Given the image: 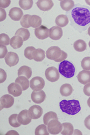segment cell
Instances as JSON below:
<instances>
[{
	"label": "cell",
	"instance_id": "5b68a950",
	"mask_svg": "<svg viewBox=\"0 0 90 135\" xmlns=\"http://www.w3.org/2000/svg\"><path fill=\"white\" fill-rule=\"evenodd\" d=\"M62 51L60 48L57 46H53L49 48L46 52L47 57L48 59L57 61L61 56Z\"/></svg>",
	"mask_w": 90,
	"mask_h": 135
},
{
	"label": "cell",
	"instance_id": "7bdbcfd3",
	"mask_svg": "<svg viewBox=\"0 0 90 135\" xmlns=\"http://www.w3.org/2000/svg\"><path fill=\"white\" fill-rule=\"evenodd\" d=\"M84 124L87 129L90 130V115L88 116L85 118L84 120Z\"/></svg>",
	"mask_w": 90,
	"mask_h": 135
},
{
	"label": "cell",
	"instance_id": "9a60e30c",
	"mask_svg": "<svg viewBox=\"0 0 90 135\" xmlns=\"http://www.w3.org/2000/svg\"><path fill=\"white\" fill-rule=\"evenodd\" d=\"M18 121L22 125H28L31 122L32 118L29 115L28 110H23L19 112L17 117Z\"/></svg>",
	"mask_w": 90,
	"mask_h": 135
},
{
	"label": "cell",
	"instance_id": "f35d334b",
	"mask_svg": "<svg viewBox=\"0 0 90 135\" xmlns=\"http://www.w3.org/2000/svg\"><path fill=\"white\" fill-rule=\"evenodd\" d=\"M10 0H0V7L3 9L6 8L10 4Z\"/></svg>",
	"mask_w": 90,
	"mask_h": 135
},
{
	"label": "cell",
	"instance_id": "d590c367",
	"mask_svg": "<svg viewBox=\"0 0 90 135\" xmlns=\"http://www.w3.org/2000/svg\"><path fill=\"white\" fill-rule=\"evenodd\" d=\"M10 39L8 35L6 33H1L0 35V44L4 46H8L10 44Z\"/></svg>",
	"mask_w": 90,
	"mask_h": 135
},
{
	"label": "cell",
	"instance_id": "8d00e7d4",
	"mask_svg": "<svg viewBox=\"0 0 90 135\" xmlns=\"http://www.w3.org/2000/svg\"><path fill=\"white\" fill-rule=\"evenodd\" d=\"M30 15H25L22 18L21 21V26L24 28H29L30 27L28 23V18Z\"/></svg>",
	"mask_w": 90,
	"mask_h": 135
},
{
	"label": "cell",
	"instance_id": "836d02e7",
	"mask_svg": "<svg viewBox=\"0 0 90 135\" xmlns=\"http://www.w3.org/2000/svg\"><path fill=\"white\" fill-rule=\"evenodd\" d=\"M36 49L33 47H28L26 48L24 50V56L25 57L30 60H33V54Z\"/></svg>",
	"mask_w": 90,
	"mask_h": 135
},
{
	"label": "cell",
	"instance_id": "30bf717a",
	"mask_svg": "<svg viewBox=\"0 0 90 135\" xmlns=\"http://www.w3.org/2000/svg\"><path fill=\"white\" fill-rule=\"evenodd\" d=\"M1 110L3 108H10L14 103V97L9 95H4L1 97Z\"/></svg>",
	"mask_w": 90,
	"mask_h": 135
},
{
	"label": "cell",
	"instance_id": "277c9868",
	"mask_svg": "<svg viewBox=\"0 0 90 135\" xmlns=\"http://www.w3.org/2000/svg\"><path fill=\"white\" fill-rule=\"evenodd\" d=\"M63 124L57 119L51 120L48 124V130L52 134H57L63 130Z\"/></svg>",
	"mask_w": 90,
	"mask_h": 135
},
{
	"label": "cell",
	"instance_id": "f907efd6",
	"mask_svg": "<svg viewBox=\"0 0 90 135\" xmlns=\"http://www.w3.org/2000/svg\"><path fill=\"white\" fill-rule=\"evenodd\" d=\"M59 1H63V0H59Z\"/></svg>",
	"mask_w": 90,
	"mask_h": 135
},
{
	"label": "cell",
	"instance_id": "ba28073f",
	"mask_svg": "<svg viewBox=\"0 0 90 135\" xmlns=\"http://www.w3.org/2000/svg\"><path fill=\"white\" fill-rule=\"evenodd\" d=\"M5 61L6 64L10 67L15 66L19 62L18 56L15 52H8L5 57Z\"/></svg>",
	"mask_w": 90,
	"mask_h": 135
},
{
	"label": "cell",
	"instance_id": "8992f818",
	"mask_svg": "<svg viewBox=\"0 0 90 135\" xmlns=\"http://www.w3.org/2000/svg\"><path fill=\"white\" fill-rule=\"evenodd\" d=\"M47 79L51 82L57 81L59 78V73L58 69L54 66L49 67L46 70L45 73Z\"/></svg>",
	"mask_w": 90,
	"mask_h": 135
},
{
	"label": "cell",
	"instance_id": "52a82bcc",
	"mask_svg": "<svg viewBox=\"0 0 90 135\" xmlns=\"http://www.w3.org/2000/svg\"><path fill=\"white\" fill-rule=\"evenodd\" d=\"M45 86V81L41 77H35L30 82V86L33 91H39Z\"/></svg>",
	"mask_w": 90,
	"mask_h": 135
},
{
	"label": "cell",
	"instance_id": "b9f144b4",
	"mask_svg": "<svg viewBox=\"0 0 90 135\" xmlns=\"http://www.w3.org/2000/svg\"><path fill=\"white\" fill-rule=\"evenodd\" d=\"M0 11H1V17H0V21L2 22L6 19L7 14H6L5 10L3 8H1V9H0Z\"/></svg>",
	"mask_w": 90,
	"mask_h": 135
},
{
	"label": "cell",
	"instance_id": "ee69618b",
	"mask_svg": "<svg viewBox=\"0 0 90 135\" xmlns=\"http://www.w3.org/2000/svg\"><path fill=\"white\" fill-rule=\"evenodd\" d=\"M67 57V54L64 52V51H62V54L61 55V56L60 57V58L56 61V62H62L64 60H65L66 59V58Z\"/></svg>",
	"mask_w": 90,
	"mask_h": 135
},
{
	"label": "cell",
	"instance_id": "6da1fadb",
	"mask_svg": "<svg viewBox=\"0 0 90 135\" xmlns=\"http://www.w3.org/2000/svg\"><path fill=\"white\" fill-rule=\"evenodd\" d=\"M67 14L72 25L78 29L84 30L90 25V8L87 6L77 4Z\"/></svg>",
	"mask_w": 90,
	"mask_h": 135
},
{
	"label": "cell",
	"instance_id": "5bb4252c",
	"mask_svg": "<svg viewBox=\"0 0 90 135\" xmlns=\"http://www.w3.org/2000/svg\"><path fill=\"white\" fill-rule=\"evenodd\" d=\"M63 36V30L59 26H54L49 29V37L53 40H59Z\"/></svg>",
	"mask_w": 90,
	"mask_h": 135
},
{
	"label": "cell",
	"instance_id": "e0dca14e",
	"mask_svg": "<svg viewBox=\"0 0 90 135\" xmlns=\"http://www.w3.org/2000/svg\"><path fill=\"white\" fill-rule=\"evenodd\" d=\"M36 4L40 10L44 12L50 10L53 6L52 0H38Z\"/></svg>",
	"mask_w": 90,
	"mask_h": 135
},
{
	"label": "cell",
	"instance_id": "4dcf8cb0",
	"mask_svg": "<svg viewBox=\"0 0 90 135\" xmlns=\"http://www.w3.org/2000/svg\"><path fill=\"white\" fill-rule=\"evenodd\" d=\"M36 135H49V132L47 130V127L46 124H41L38 126L35 132Z\"/></svg>",
	"mask_w": 90,
	"mask_h": 135
},
{
	"label": "cell",
	"instance_id": "44dd1931",
	"mask_svg": "<svg viewBox=\"0 0 90 135\" xmlns=\"http://www.w3.org/2000/svg\"><path fill=\"white\" fill-rule=\"evenodd\" d=\"M15 82L21 86L23 91L27 90L30 86V82L28 80V78L24 76H18L16 79Z\"/></svg>",
	"mask_w": 90,
	"mask_h": 135
},
{
	"label": "cell",
	"instance_id": "4fadbf2b",
	"mask_svg": "<svg viewBox=\"0 0 90 135\" xmlns=\"http://www.w3.org/2000/svg\"><path fill=\"white\" fill-rule=\"evenodd\" d=\"M31 99L33 102L36 104H40L43 103L46 99V95L43 90L33 91L31 95Z\"/></svg>",
	"mask_w": 90,
	"mask_h": 135
},
{
	"label": "cell",
	"instance_id": "7a4b0ae2",
	"mask_svg": "<svg viewBox=\"0 0 90 135\" xmlns=\"http://www.w3.org/2000/svg\"><path fill=\"white\" fill-rule=\"evenodd\" d=\"M59 107L63 112L70 115L78 114L81 110L79 102L75 99L63 100L59 103Z\"/></svg>",
	"mask_w": 90,
	"mask_h": 135
},
{
	"label": "cell",
	"instance_id": "7dc6e473",
	"mask_svg": "<svg viewBox=\"0 0 90 135\" xmlns=\"http://www.w3.org/2000/svg\"><path fill=\"white\" fill-rule=\"evenodd\" d=\"M85 1L86 3L88 5L90 6V0H85Z\"/></svg>",
	"mask_w": 90,
	"mask_h": 135
},
{
	"label": "cell",
	"instance_id": "83f0119b",
	"mask_svg": "<svg viewBox=\"0 0 90 135\" xmlns=\"http://www.w3.org/2000/svg\"><path fill=\"white\" fill-rule=\"evenodd\" d=\"M46 57L45 55V51L40 48L36 49V50L33 52V60L37 62H41Z\"/></svg>",
	"mask_w": 90,
	"mask_h": 135
},
{
	"label": "cell",
	"instance_id": "e575fe53",
	"mask_svg": "<svg viewBox=\"0 0 90 135\" xmlns=\"http://www.w3.org/2000/svg\"><path fill=\"white\" fill-rule=\"evenodd\" d=\"M81 65L84 70H90V57H86L83 59Z\"/></svg>",
	"mask_w": 90,
	"mask_h": 135
},
{
	"label": "cell",
	"instance_id": "d6a6232c",
	"mask_svg": "<svg viewBox=\"0 0 90 135\" xmlns=\"http://www.w3.org/2000/svg\"><path fill=\"white\" fill-rule=\"evenodd\" d=\"M17 114H13L9 118V123L10 125L14 128H18L21 126V124L19 123L17 119Z\"/></svg>",
	"mask_w": 90,
	"mask_h": 135
},
{
	"label": "cell",
	"instance_id": "484cf974",
	"mask_svg": "<svg viewBox=\"0 0 90 135\" xmlns=\"http://www.w3.org/2000/svg\"><path fill=\"white\" fill-rule=\"evenodd\" d=\"M73 47L77 51L83 52L86 49L87 45L84 41L82 40H78L74 43Z\"/></svg>",
	"mask_w": 90,
	"mask_h": 135
},
{
	"label": "cell",
	"instance_id": "74e56055",
	"mask_svg": "<svg viewBox=\"0 0 90 135\" xmlns=\"http://www.w3.org/2000/svg\"><path fill=\"white\" fill-rule=\"evenodd\" d=\"M0 49H1V55H0V58L3 59L6 57L7 54H8L7 48L6 46L4 45H1L0 46Z\"/></svg>",
	"mask_w": 90,
	"mask_h": 135
},
{
	"label": "cell",
	"instance_id": "ab89813d",
	"mask_svg": "<svg viewBox=\"0 0 90 135\" xmlns=\"http://www.w3.org/2000/svg\"><path fill=\"white\" fill-rule=\"evenodd\" d=\"M0 73H1L0 74V75H1V78H0V83H2L6 80L7 74L6 71L2 69H0Z\"/></svg>",
	"mask_w": 90,
	"mask_h": 135
},
{
	"label": "cell",
	"instance_id": "4316f807",
	"mask_svg": "<svg viewBox=\"0 0 90 135\" xmlns=\"http://www.w3.org/2000/svg\"><path fill=\"white\" fill-rule=\"evenodd\" d=\"M60 4L62 9L66 12H69L75 5L73 0H63Z\"/></svg>",
	"mask_w": 90,
	"mask_h": 135
},
{
	"label": "cell",
	"instance_id": "1f68e13d",
	"mask_svg": "<svg viewBox=\"0 0 90 135\" xmlns=\"http://www.w3.org/2000/svg\"><path fill=\"white\" fill-rule=\"evenodd\" d=\"M19 5L21 9L29 10L32 7L33 0H19Z\"/></svg>",
	"mask_w": 90,
	"mask_h": 135
},
{
	"label": "cell",
	"instance_id": "7402d4cb",
	"mask_svg": "<svg viewBox=\"0 0 90 135\" xmlns=\"http://www.w3.org/2000/svg\"><path fill=\"white\" fill-rule=\"evenodd\" d=\"M55 23L60 27H64L69 23V18L66 15H60L56 18Z\"/></svg>",
	"mask_w": 90,
	"mask_h": 135
},
{
	"label": "cell",
	"instance_id": "9c48e42d",
	"mask_svg": "<svg viewBox=\"0 0 90 135\" xmlns=\"http://www.w3.org/2000/svg\"><path fill=\"white\" fill-rule=\"evenodd\" d=\"M28 112L29 116L32 119H37L42 116L43 111L40 106L38 105H34L29 108Z\"/></svg>",
	"mask_w": 90,
	"mask_h": 135
},
{
	"label": "cell",
	"instance_id": "8fae6325",
	"mask_svg": "<svg viewBox=\"0 0 90 135\" xmlns=\"http://www.w3.org/2000/svg\"><path fill=\"white\" fill-rule=\"evenodd\" d=\"M36 36L39 40L46 39L49 36V29L44 26H41L35 30Z\"/></svg>",
	"mask_w": 90,
	"mask_h": 135
},
{
	"label": "cell",
	"instance_id": "d6986e66",
	"mask_svg": "<svg viewBox=\"0 0 90 135\" xmlns=\"http://www.w3.org/2000/svg\"><path fill=\"white\" fill-rule=\"evenodd\" d=\"M28 23L32 28H37L41 26L42 18L36 15H30L28 18Z\"/></svg>",
	"mask_w": 90,
	"mask_h": 135
},
{
	"label": "cell",
	"instance_id": "2e32d148",
	"mask_svg": "<svg viewBox=\"0 0 90 135\" xmlns=\"http://www.w3.org/2000/svg\"><path fill=\"white\" fill-rule=\"evenodd\" d=\"M9 15L13 20L18 21L21 20L23 17V13L21 8L14 7L10 10Z\"/></svg>",
	"mask_w": 90,
	"mask_h": 135
},
{
	"label": "cell",
	"instance_id": "d4e9b609",
	"mask_svg": "<svg viewBox=\"0 0 90 135\" xmlns=\"http://www.w3.org/2000/svg\"><path fill=\"white\" fill-rule=\"evenodd\" d=\"M63 129L61 131V133L63 135L73 134L74 128L72 124L70 123H64L62 124Z\"/></svg>",
	"mask_w": 90,
	"mask_h": 135
},
{
	"label": "cell",
	"instance_id": "60d3db41",
	"mask_svg": "<svg viewBox=\"0 0 90 135\" xmlns=\"http://www.w3.org/2000/svg\"><path fill=\"white\" fill-rule=\"evenodd\" d=\"M84 93L85 95L90 96V83H88L84 87Z\"/></svg>",
	"mask_w": 90,
	"mask_h": 135
},
{
	"label": "cell",
	"instance_id": "603a6c76",
	"mask_svg": "<svg viewBox=\"0 0 90 135\" xmlns=\"http://www.w3.org/2000/svg\"><path fill=\"white\" fill-rule=\"evenodd\" d=\"M73 92V88L70 84H64L60 88V93L63 96L67 97L70 96Z\"/></svg>",
	"mask_w": 90,
	"mask_h": 135
},
{
	"label": "cell",
	"instance_id": "bcb514c9",
	"mask_svg": "<svg viewBox=\"0 0 90 135\" xmlns=\"http://www.w3.org/2000/svg\"><path fill=\"white\" fill-rule=\"evenodd\" d=\"M87 104H88V107L90 108V97L87 100Z\"/></svg>",
	"mask_w": 90,
	"mask_h": 135
},
{
	"label": "cell",
	"instance_id": "c3c4849f",
	"mask_svg": "<svg viewBox=\"0 0 90 135\" xmlns=\"http://www.w3.org/2000/svg\"><path fill=\"white\" fill-rule=\"evenodd\" d=\"M88 33L89 36H90V26L89 27V28H88Z\"/></svg>",
	"mask_w": 90,
	"mask_h": 135
},
{
	"label": "cell",
	"instance_id": "3957f363",
	"mask_svg": "<svg viewBox=\"0 0 90 135\" xmlns=\"http://www.w3.org/2000/svg\"><path fill=\"white\" fill-rule=\"evenodd\" d=\"M59 73L66 78H71L75 74V68L69 61H63L59 65Z\"/></svg>",
	"mask_w": 90,
	"mask_h": 135
},
{
	"label": "cell",
	"instance_id": "cb8c5ba5",
	"mask_svg": "<svg viewBox=\"0 0 90 135\" xmlns=\"http://www.w3.org/2000/svg\"><path fill=\"white\" fill-rule=\"evenodd\" d=\"M31 75H32L31 69L28 66L23 65L21 66L18 69V76H24L27 77L28 79H29V78L31 77Z\"/></svg>",
	"mask_w": 90,
	"mask_h": 135
},
{
	"label": "cell",
	"instance_id": "ac0fdd59",
	"mask_svg": "<svg viewBox=\"0 0 90 135\" xmlns=\"http://www.w3.org/2000/svg\"><path fill=\"white\" fill-rule=\"evenodd\" d=\"M78 81L83 84H86L90 83V71L84 70L78 74L77 76Z\"/></svg>",
	"mask_w": 90,
	"mask_h": 135
},
{
	"label": "cell",
	"instance_id": "f546056e",
	"mask_svg": "<svg viewBox=\"0 0 90 135\" xmlns=\"http://www.w3.org/2000/svg\"><path fill=\"white\" fill-rule=\"evenodd\" d=\"M53 119H58V117L57 115L56 114V112H53V111H50L47 112V114H46L43 117V121L44 124H46L48 126L49 122Z\"/></svg>",
	"mask_w": 90,
	"mask_h": 135
},
{
	"label": "cell",
	"instance_id": "7c38bea8",
	"mask_svg": "<svg viewBox=\"0 0 90 135\" xmlns=\"http://www.w3.org/2000/svg\"><path fill=\"white\" fill-rule=\"evenodd\" d=\"M23 89L21 86L17 83H11L8 87V91L9 94L14 97H18L21 95Z\"/></svg>",
	"mask_w": 90,
	"mask_h": 135
},
{
	"label": "cell",
	"instance_id": "681fc988",
	"mask_svg": "<svg viewBox=\"0 0 90 135\" xmlns=\"http://www.w3.org/2000/svg\"><path fill=\"white\" fill-rule=\"evenodd\" d=\"M88 44H89V47H90V41L89 42V43H88Z\"/></svg>",
	"mask_w": 90,
	"mask_h": 135
},
{
	"label": "cell",
	"instance_id": "f1b7e54d",
	"mask_svg": "<svg viewBox=\"0 0 90 135\" xmlns=\"http://www.w3.org/2000/svg\"><path fill=\"white\" fill-rule=\"evenodd\" d=\"M15 35L22 37L23 38V41H26L29 38L30 33L29 31L27 28H20L16 31Z\"/></svg>",
	"mask_w": 90,
	"mask_h": 135
},
{
	"label": "cell",
	"instance_id": "f6af8a7d",
	"mask_svg": "<svg viewBox=\"0 0 90 135\" xmlns=\"http://www.w3.org/2000/svg\"><path fill=\"white\" fill-rule=\"evenodd\" d=\"M6 134V135H8V134H17V135H18V134H18V133L17 131H16L11 130V131L8 132Z\"/></svg>",
	"mask_w": 90,
	"mask_h": 135
},
{
	"label": "cell",
	"instance_id": "ffe728a7",
	"mask_svg": "<svg viewBox=\"0 0 90 135\" xmlns=\"http://www.w3.org/2000/svg\"><path fill=\"white\" fill-rule=\"evenodd\" d=\"M23 39L19 36L15 35L10 39V44L14 49L21 48L23 43Z\"/></svg>",
	"mask_w": 90,
	"mask_h": 135
}]
</instances>
